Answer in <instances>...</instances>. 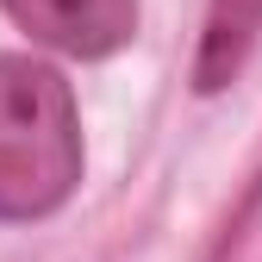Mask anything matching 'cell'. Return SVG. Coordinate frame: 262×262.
<instances>
[{
	"label": "cell",
	"instance_id": "obj_1",
	"mask_svg": "<svg viewBox=\"0 0 262 262\" xmlns=\"http://www.w3.org/2000/svg\"><path fill=\"white\" fill-rule=\"evenodd\" d=\"M81 181L75 94L38 56H0V219H50Z\"/></svg>",
	"mask_w": 262,
	"mask_h": 262
},
{
	"label": "cell",
	"instance_id": "obj_2",
	"mask_svg": "<svg viewBox=\"0 0 262 262\" xmlns=\"http://www.w3.org/2000/svg\"><path fill=\"white\" fill-rule=\"evenodd\" d=\"M0 7L62 56H113L138 31V0H0Z\"/></svg>",
	"mask_w": 262,
	"mask_h": 262
},
{
	"label": "cell",
	"instance_id": "obj_3",
	"mask_svg": "<svg viewBox=\"0 0 262 262\" xmlns=\"http://www.w3.org/2000/svg\"><path fill=\"white\" fill-rule=\"evenodd\" d=\"M262 38V0H206V31H200V56H193V88L219 94L225 81H237Z\"/></svg>",
	"mask_w": 262,
	"mask_h": 262
}]
</instances>
